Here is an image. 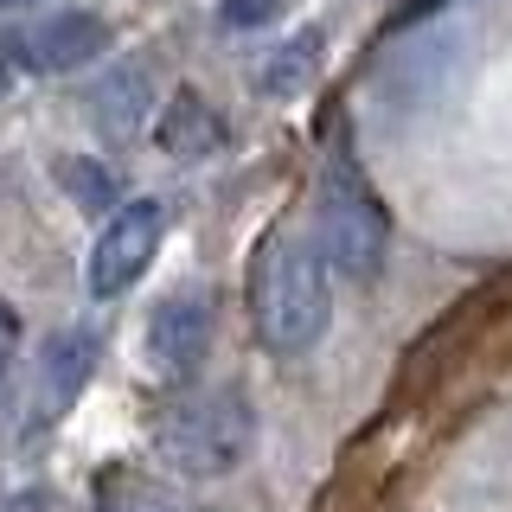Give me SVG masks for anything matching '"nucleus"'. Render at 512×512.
I'll return each mask as SVG.
<instances>
[{
    "instance_id": "obj_1",
    "label": "nucleus",
    "mask_w": 512,
    "mask_h": 512,
    "mask_svg": "<svg viewBox=\"0 0 512 512\" xmlns=\"http://www.w3.org/2000/svg\"><path fill=\"white\" fill-rule=\"evenodd\" d=\"M250 320H256V340L276 352V359H308L327 340L333 269L314 250L308 231L276 224L256 244V256H250Z\"/></svg>"
},
{
    "instance_id": "obj_7",
    "label": "nucleus",
    "mask_w": 512,
    "mask_h": 512,
    "mask_svg": "<svg viewBox=\"0 0 512 512\" xmlns=\"http://www.w3.org/2000/svg\"><path fill=\"white\" fill-rule=\"evenodd\" d=\"M96 359H103V340L96 327H64L39 346V384H32V423H58L64 410L84 397V384L96 378Z\"/></svg>"
},
{
    "instance_id": "obj_14",
    "label": "nucleus",
    "mask_w": 512,
    "mask_h": 512,
    "mask_svg": "<svg viewBox=\"0 0 512 512\" xmlns=\"http://www.w3.org/2000/svg\"><path fill=\"white\" fill-rule=\"evenodd\" d=\"M0 512H52V493H20V500H13V506H0Z\"/></svg>"
},
{
    "instance_id": "obj_10",
    "label": "nucleus",
    "mask_w": 512,
    "mask_h": 512,
    "mask_svg": "<svg viewBox=\"0 0 512 512\" xmlns=\"http://www.w3.org/2000/svg\"><path fill=\"white\" fill-rule=\"evenodd\" d=\"M58 180L71 192V205H84V212H109L116 205V173L103 167V160H58Z\"/></svg>"
},
{
    "instance_id": "obj_8",
    "label": "nucleus",
    "mask_w": 512,
    "mask_h": 512,
    "mask_svg": "<svg viewBox=\"0 0 512 512\" xmlns=\"http://www.w3.org/2000/svg\"><path fill=\"white\" fill-rule=\"evenodd\" d=\"M90 116L103 122L109 141H128L141 128V116H148V71H141V64H116V71L90 90Z\"/></svg>"
},
{
    "instance_id": "obj_5",
    "label": "nucleus",
    "mask_w": 512,
    "mask_h": 512,
    "mask_svg": "<svg viewBox=\"0 0 512 512\" xmlns=\"http://www.w3.org/2000/svg\"><path fill=\"white\" fill-rule=\"evenodd\" d=\"M103 52H109V20L103 13H84V7L45 13V20H32L7 39V58L20 64V71H39V77L84 71V64L103 58Z\"/></svg>"
},
{
    "instance_id": "obj_9",
    "label": "nucleus",
    "mask_w": 512,
    "mask_h": 512,
    "mask_svg": "<svg viewBox=\"0 0 512 512\" xmlns=\"http://www.w3.org/2000/svg\"><path fill=\"white\" fill-rule=\"evenodd\" d=\"M160 148L173 160H199V154L224 148V122L212 116V103H205L199 90H186V96L167 103V116H160Z\"/></svg>"
},
{
    "instance_id": "obj_6",
    "label": "nucleus",
    "mask_w": 512,
    "mask_h": 512,
    "mask_svg": "<svg viewBox=\"0 0 512 512\" xmlns=\"http://www.w3.org/2000/svg\"><path fill=\"white\" fill-rule=\"evenodd\" d=\"M212 346V295L205 288H180L148 314V359L160 378H192Z\"/></svg>"
},
{
    "instance_id": "obj_2",
    "label": "nucleus",
    "mask_w": 512,
    "mask_h": 512,
    "mask_svg": "<svg viewBox=\"0 0 512 512\" xmlns=\"http://www.w3.org/2000/svg\"><path fill=\"white\" fill-rule=\"evenodd\" d=\"M314 250L327 256L333 282H378L384 256H391V212H384L372 173L359 167V154L333 148L327 167H320V186H314Z\"/></svg>"
},
{
    "instance_id": "obj_12",
    "label": "nucleus",
    "mask_w": 512,
    "mask_h": 512,
    "mask_svg": "<svg viewBox=\"0 0 512 512\" xmlns=\"http://www.w3.org/2000/svg\"><path fill=\"white\" fill-rule=\"evenodd\" d=\"M276 13H282V0H218V26H231V32H256Z\"/></svg>"
},
{
    "instance_id": "obj_4",
    "label": "nucleus",
    "mask_w": 512,
    "mask_h": 512,
    "mask_svg": "<svg viewBox=\"0 0 512 512\" xmlns=\"http://www.w3.org/2000/svg\"><path fill=\"white\" fill-rule=\"evenodd\" d=\"M160 244H167V212H160L154 199L116 205V212H109V224L96 231V244H90V263H84L90 295H96V301L128 295V288H135V282L154 269Z\"/></svg>"
},
{
    "instance_id": "obj_11",
    "label": "nucleus",
    "mask_w": 512,
    "mask_h": 512,
    "mask_svg": "<svg viewBox=\"0 0 512 512\" xmlns=\"http://www.w3.org/2000/svg\"><path fill=\"white\" fill-rule=\"evenodd\" d=\"M314 64H320V39H314V32H301V39H295V52H276V58L263 64V90H276V96L308 90Z\"/></svg>"
},
{
    "instance_id": "obj_3",
    "label": "nucleus",
    "mask_w": 512,
    "mask_h": 512,
    "mask_svg": "<svg viewBox=\"0 0 512 512\" xmlns=\"http://www.w3.org/2000/svg\"><path fill=\"white\" fill-rule=\"evenodd\" d=\"M250 448H256V410L231 384L173 397L154 423V455L180 480H224L231 468L250 461Z\"/></svg>"
},
{
    "instance_id": "obj_15",
    "label": "nucleus",
    "mask_w": 512,
    "mask_h": 512,
    "mask_svg": "<svg viewBox=\"0 0 512 512\" xmlns=\"http://www.w3.org/2000/svg\"><path fill=\"white\" fill-rule=\"evenodd\" d=\"M0 7H32V0H0Z\"/></svg>"
},
{
    "instance_id": "obj_13",
    "label": "nucleus",
    "mask_w": 512,
    "mask_h": 512,
    "mask_svg": "<svg viewBox=\"0 0 512 512\" xmlns=\"http://www.w3.org/2000/svg\"><path fill=\"white\" fill-rule=\"evenodd\" d=\"M13 352H20V320H13V308L0 301V372L13 365Z\"/></svg>"
}]
</instances>
